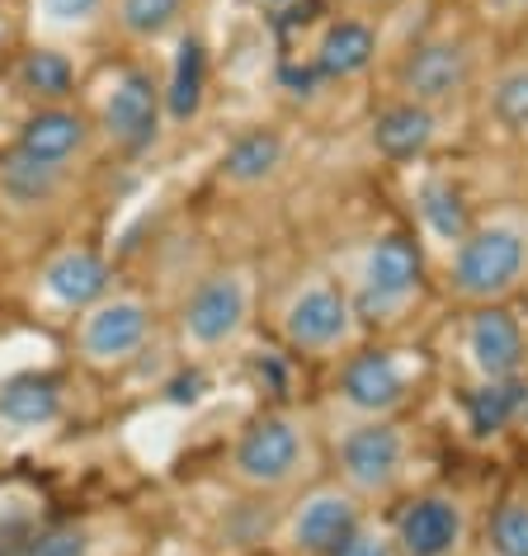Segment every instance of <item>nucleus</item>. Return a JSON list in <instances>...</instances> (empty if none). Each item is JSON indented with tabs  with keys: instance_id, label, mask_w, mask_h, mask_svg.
Masks as SVG:
<instances>
[{
	"instance_id": "a211bd4d",
	"label": "nucleus",
	"mask_w": 528,
	"mask_h": 556,
	"mask_svg": "<svg viewBox=\"0 0 528 556\" xmlns=\"http://www.w3.org/2000/svg\"><path fill=\"white\" fill-rule=\"evenodd\" d=\"M293 165V142H288L284 128H269V123H255V128L236 132L222 156L213 161V189L227 193V199H255V193H269Z\"/></svg>"
},
{
	"instance_id": "a878e982",
	"label": "nucleus",
	"mask_w": 528,
	"mask_h": 556,
	"mask_svg": "<svg viewBox=\"0 0 528 556\" xmlns=\"http://www.w3.org/2000/svg\"><path fill=\"white\" fill-rule=\"evenodd\" d=\"M486 556H528V485H514L495 500L486 519Z\"/></svg>"
},
{
	"instance_id": "4be33fe9",
	"label": "nucleus",
	"mask_w": 528,
	"mask_h": 556,
	"mask_svg": "<svg viewBox=\"0 0 528 556\" xmlns=\"http://www.w3.org/2000/svg\"><path fill=\"white\" fill-rule=\"evenodd\" d=\"M368 142L382 161L411 165V161L429 156V147L439 142V114L425 104H411V100H387L378 114H373Z\"/></svg>"
},
{
	"instance_id": "f257e3e1",
	"label": "nucleus",
	"mask_w": 528,
	"mask_h": 556,
	"mask_svg": "<svg viewBox=\"0 0 528 556\" xmlns=\"http://www.w3.org/2000/svg\"><path fill=\"white\" fill-rule=\"evenodd\" d=\"M326 439L312 410L302 406H269L236 429L222 453V477L236 495L284 505L302 485L322 481Z\"/></svg>"
},
{
	"instance_id": "20e7f679",
	"label": "nucleus",
	"mask_w": 528,
	"mask_h": 556,
	"mask_svg": "<svg viewBox=\"0 0 528 556\" xmlns=\"http://www.w3.org/2000/svg\"><path fill=\"white\" fill-rule=\"evenodd\" d=\"M86 109L95 118L104 156L114 161H142L161 147L165 128V90H161V72L137 52H123L118 62H109L100 76L86 80Z\"/></svg>"
},
{
	"instance_id": "39448f33",
	"label": "nucleus",
	"mask_w": 528,
	"mask_h": 556,
	"mask_svg": "<svg viewBox=\"0 0 528 556\" xmlns=\"http://www.w3.org/2000/svg\"><path fill=\"white\" fill-rule=\"evenodd\" d=\"M274 336L284 340L288 354L312 358V364H340L344 354H354L364 344V321L344 288L340 274L330 269H302L279 288L269 307Z\"/></svg>"
},
{
	"instance_id": "dca6fc26",
	"label": "nucleus",
	"mask_w": 528,
	"mask_h": 556,
	"mask_svg": "<svg viewBox=\"0 0 528 556\" xmlns=\"http://www.w3.org/2000/svg\"><path fill=\"white\" fill-rule=\"evenodd\" d=\"M10 147L24 151V156H34V161H43V165L72 170V175H90L95 161L104 156L86 100L29 109V114L20 118L15 137H10Z\"/></svg>"
},
{
	"instance_id": "f3484780",
	"label": "nucleus",
	"mask_w": 528,
	"mask_h": 556,
	"mask_svg": "<svg viewBox=\"0 0 528 556\" xmlns=\"http://www.w3.org/2000/svg\"><path fill=\"white\" fill-rule=\"evenodd\" d=\"M5 556H142V523L128 509H86L43 523Z\"/></svg>"
},
{
	"instance_id": "423d86ee",
	"label": "nucleus",
	"mask_w": 528,
	"mask_h": 556,
	"mask_svg": "<svg viewBox=\"0 0 528 556\" xmlns=\"http://www.w3.org/2000/svg\"><path fill=\"white\" fill-rule=\"evenodd\" d=\"M161 330V307L147 288L114 283L109 293L66 326V350L95 378H123L151 354Z\"/></svg>"
},
{
	"instance_id": "4468645a",
	"label": "nucleus",
	"mask_w": 528,
	"mask_h": 556,
	"mask_svg": "<svg viewBox=\"0 0 528 556\" xmlns=\"http://www.w3.org/2000/svg\"><path fill=\"white\" fill-rule=\"evenodd\" d=\"M415 396V372L397 350L359 344L340 358L336 372V410L340 420H401Z\"/></svg>"
},
{
	"instance_id": "9b49d317",
	"label": "nucleus",
	"mask_w": 528,
	"mask_h": 556,
	"mask_svg": "<svg viewBox=\"0 0 528 556\" xmlns=\"http://www.w3.org/2000/svg\"><path fill=\"white\" fill-rule=\"evenodd\" d=\"M397 556H472L477 547V514L457 485H425L401 495L392 519Z\"/></svg>"
},
{
	"instance_id": "2eb2a0df",
	"label": "nucleus",
	"mask_w": 528,
	"mask_h": 556,
	"mask_svg": "<svg viewBox=\"0 0 528 556\" xmlns=\"http://www.w3.org/2000/svg\"><path fill=\"white\" fill-rule=\"evenodd\" d=\"M86 193V175L58 170L15 147H0V222L15 227H52Z\"/></svg>"
},
{
	"instance_id": "b1692460",
	"label": "nucleus",
	"mask_w": 528,
	"mask_h": 556,
	"mask_svg": "<svg viewBox=\"0 0 528 556\" xmlns=\"http://www.w3.org/2000/svg\"><path fill=\"white\" fill-rule=\"evenodd\" d=\"M171 48L175 52H171V66L161 72V90H165V118L175 128L185 118H199V109L208 100V48L199 29L179 34Z\"/></svg>"
},
{
	"instance_id": "ddd939ff",
	"label": "nucleus",
	"mask_w": 528,
	"mask_h": 556,
	"mask_svg": "<svg viewBox=\"0 0 528 556\" xmlns=\"http://www.w3.org/2000/svg\"><path fill=\"white\" fill-rule=\"evenodd\" d=\"M457 364L472 387L524 382L528 372V326L510 307H463L453 330Z\"/></svg>"
},
{
	"instance_id": "c85d7f7f",
	"label": "nucleus",
	"mask_w": 528,
	"mask_h": 556,
	"mask_svg": "<svg viewBox=\"0 0 528 556\" xmlns=\"http://www.w3.org/2000/svg\"><path fill=\"white\" fill-rule=\"evenodd\" d=\"M344 5H350L354 10V15H387V10H392V5H401V0H344Z\"/></svg>"
},
{
	"instance_id": "f8f14e48",
	"label": "nucleus",
	"mask_w": 528,
	"mask_h": 556,
	"mask_svg": "<svg viewBox=\"0 0 528 556\" xmlns=\"http://www.w3.org/2000/svg\"><path fill=\"white\" fill-rule=\"evenodd\" d=\"M477 80V52L457 34H429L411 43L392 66V100H411L443 114Z\"/></svg>"
},
{
	"instance_id": "6ab92c4d",
	"label": "nucleus",
	"mask_w": 528,
	"mask_h": 556,
	"mask_svg": "<svg viewBox=\"0 0 528 556\" xmlns=\"http://www.w3.org/2000/svg\"><path fill=\"white\" fill-rule=\"evenodd\" d=\"M378 52H382V34L368 15H330L322 24V34L312 38V52H307V66L316 80L326 86H350V80L368 76L378 66Z\"/></svg>"
},
{
	"instance_id": "c756f323",
	"label": "nucleus",
	"mask_w": 528,
	"mask_h": 556,
	"mask_svg": "<svg viewBox=\"0 0 528 556\" xmlns=\"http://www.w3.org/2000/svg\"><path fill=\"white\" fill-rule=\"evenodd\" d=\"M279 5H284V0H279Z\"/></svg>"
},
{
	"instance_id": "412c9836",
	"label": "nucleus",
	"mask_w": 528,
	"mask_h": 556,
	"mask_svg": "<svg viewBox=\"0 0 528 556\" xmlns=\"http://www.w3.org/2000/svg\"><path fill=\"white\" fill-rule=\"evenodd\" d=\"M10 90H15L29 109H43V104L80 100L86 76H80L72 48L38 43V38H29V43L15 52V62H10Z\"/></svg>"
},
{
	"instance_id": "6e6552de",
	"label": "nucleus",
	"mask_w": 528,
	"mask_h": 556,
	"mask_svg": "<svg viewBox=\"0 0 528 556\" xmlns=\"http://www.w3.org/2000/svg\"><path fill=\"white\" fill-rule=\"evenodd\" d=\"M350 288L359 321L364 326H401L425 298V255L406 231H378L354 255L350 274H340Z\"/></svg>"
},
{
	"instance_id": "bb28decb",
	"label": "nucleus",
	"mask_w": 528,
	"mask_h": 556,
	"mask_svg": "<svg viewBox=\"0 0 528 556\" xmlns=\"http://www.w3.org/2000/svg\"><path fill=\"white\" fill-rule=\"evenodd\" d=\"M486 114L505 128H528V66H510L486 90Z\"/></svg>"
},
{
	"instance_id": "1a4fd4ad",
	"label": "nucleus",
	"mask_w": 528,
	"mask_h": 556,
	"mask_svg": "<svg viewBox=\"0 0 528 556\" xmlns=\"http://www.w3.org/2000/svg\"><path fill=\"white\" fill-rule=\"evenodd\" d=\"M118 283L114 260L95 241H62L43 250V260L29 274V312L43 321L72 326L80 312L95 307Z\"/></svg>"
},
{
	"instance_id": "5701e85b",
	"label": "nucleus",
	"mask_w": 528,
	"mask_h": 556,
	"mask_svg": "<svg viewBox=\"0 0 528 556\" xmlns=\"http://www.w3.org/2000/svg\"><path fill=\"white\" fill-rule=\"evenodd\" d=\"M62 382L48 372H15L0 382V429L5 434H43V429L62 425Z\"/></svg>"
},
{
	"instance_id": "7ed1b4c3",
	"label": "nucleus",
	"mask_w": 528,
	"mask_h": 556,
	"mask_svg": "<svg viewBox=\"0 0 528 556\" xmlns=\"http://www.w3.org/2000/svg\"><path fill=\"white\" fill-rule=\"evenodd\" d=\"M255 316H260V274L255 264L231 260L193 274L185 298L175 302L171 326L179 354L193 358V364H217V358H231L246 344V336L255 330Z\"/></svg>"
},
{
	"instance_id": "f03ea898",
	"label": "nucleus",
	"mask_w": 528,
	"mask_h": 556,
	"mask_svg": "<svg viewBox=\"0 0 528 556\" xmlns=\"http://www.w3.org/2000/svg\"><path fill=\"white\" fill-rule=\"evenodd\" d=\"M443 288L457 307H510L528 288V207H491L449 245Z\"/></svg>"
},
{
	"instance_id": "aec40b11",
	"label": "nucleus",
	"mask_w": 528,
	"mask_h": 556,
	"mask_svg": "<svg viewBox=\"0 0 528 556\" xmlns=\"http://www.w3.org/2000/svg\"><path fill=\"white\" fill-rule=\"evenodd\" d=\"M193 5L199 0H109L104 34L123 52H156L171 48L179 34L193 29Z\"/></svg>"
},
{
	"instance_id": "cd10ccee",
	"label": "nucleus",
	"mask_w": 528,
	"mask_h": 556,
	"mask_svg": "<svg viewBox=\"0 0 528 556\" xmlns=\"http://www.w3.org/2000/svg\"><path fill=\"white\" fill-rule=\"evenodd\" d=\"M330 556H397V542H392V523L382 519L378 509H368L364 519H359V528L350 538L340 542Z\"/></svg>"
},
{
	"instance_id": "9d476101",
	"label": "nucleus",
	"mask_w": 528,
	"mask_h": 556,
	"mask_svg": "<svg viewBox=\"0 0 528 556\" xmlns=\"http://www.w3.org/2000/svg\"><path fill=\"white\" fill-rule=\"evenodd\" d=\"M364 514L368 505H359L336 477H322L279 505L269 528V547L279 556H330L359 528Z\"/></svg>"
},
{
	"instance_id": "0eeeda50",
	"label": "nucleus",
	"mask_w": 528,
	"mask_h": 556,
	"mask_svg": "<svg viewBox=\"0 0 528 556\" xmlns=\"http://www.w3.org/2000/svg\"><path fill=\"white\" fill-rule=\"evenodd\" d=\"M326 463L359 505L378 509L401 500L415 467V434L406 420H340L326 443Z\"/></svg>"
},
{
	"instance_id": "393cba45",
	"label": "nucleus",
	"mask_w": 528,
	"mask_h": 556,
	"mask_svg": "<svg viewBox=\"0 0 528 556\" xmlns=\"http://www.w3.org/2000/svg\"><path fill=\"white\" fill-rule=\"evenodd\" d=\"M104 15L109 0H29V38L72 48L104 34Z\"/></svg>"
}]
</instances>
